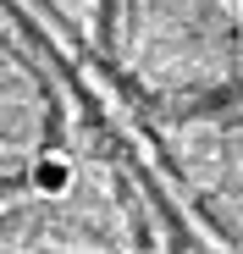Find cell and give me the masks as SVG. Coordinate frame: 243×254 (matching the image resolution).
I'll return each instance as SVG.
<instances>
[{
	"mask_svg": "<svg viewBox=\"0 0 243 254\" xmlns=\"http://www.w3.org/2000/svg\"><path fill=\"white\" fill-rule=\"evenodd\" d=\"M61 105L45 66L11 39H0V193L22 188L56 149Z\"/></svg>",
	"mask_w": 243,
	"mask_h": 254,
	"instance_id": "6da1fadb",
	"label": "cell"
}]
</instances>
